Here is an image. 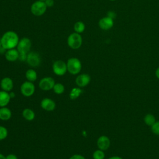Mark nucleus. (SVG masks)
<instances>
[{
    "label": "nucleus",
    "instance_id": "obj_17",
    "mask_svg": "<svg viewBox=\"0 0 159 159\" xmlns=\"http://www.w3.org/2000/svg\"><path fill=\"white\" fill-rule=\"evenodd\" d=\"M12 116L11 111L6 107H0V119L2 120H8Z\"/></svg>",
    "mask_w": 159,
    "mask_h": 159
},
{
    "label": "nucleus",
    "instance_id": "obj_30",
    "mask_svg": "<svg viewBox=\"0 0 159 159\" xmlns=\"http://www.w3.org/2000/svg\"><path fill=\"white\" fill-rule=\"evenodd\" d=\"M107 16L111 17V18L112 19H114V18H115L116 16V13H115L114 11H111L107 12Z\"/></svg>",
    "mask_w": 159,
    "mask_h": 159
},
{
    "label": "nucleus",
    "instance_id": "obj_31",
    "mask_svg": "<svg viewBox=\"0 0 159 159\" xmlns=\"http://www.w3.org/2000/svg\"><path fill=\"white\" fill-rule=\"evenodd\" d=\"M155 76L158 79H159V67H158L155 71Z\"/></svg>",
    "mask_w": 159,
    "mask_h": 159
},
{
    "label": "nucleus",
    "instance_id": "obj_25",
    "mask_svg": "<svg viewBox=\"0 0 159 159\" xmlns=\"http://www.w3.org/2000/svg\"><path fill=\"white\" fill-rule=\"evenodd\" d=\"M8 135V131L7 129L2 126V125H0V141L4 140Z\"/></svg>",
    "mask_w": 159,
    "mask_h": 159
},
{
    "label": "nucleus",
    "instance_id": "obj_13",
    "mask_svg": "<svg viewBox=\"0 0 159 159\" xmlns=\"http://www.w3.org/2000/svg\"><path fill=\"white\" fill-rule=\"evenodd\" d=\"M41 107L47 111H52L56 107L55 102L50 98H43L40 102Z\"/></svg>",
    "mask_w": 159,
    "mask_h": 159
},
{
    "label": "nucleus",
    "instance_id": "obj_29",
    "mask_svg": "<svg viewBox=\"0 0 159 159\" xmlns=\"http://www.w3.org/2000/svg\"><path fill=\"white\" fill-rule=\"evenodd\" d=\"M6 159H18L17 155L13 153H11L6 156Z\"/></svg>",
    "mask_w": 159,
    "mask_h": 159
},
{
    "label": "nucleus",
    "instance_id": "obj_37",
    "mask_svg": "<svg viewBox=\"0 0 159 159\" xmlns=\"http://www.w3.org/2000/svg\"><path fill=\"white\" fill-rule=\"evenodd\" d=\"M109 1H116V0H109Z\"/></svg>",
    "mask_w": 159,
    "mask_h": 159
},
{
    "label": "nucleus",
    "instance_id": "obj_21",
    "mask_svg": "<svg viewBox=\"0 0 159 159\" xmlns=\"http://www.w3.org/2000/svg\"><path fill=\"white\" fill-rule=\"evenodd\" d=\"M85 24L82 21H77L75 23L73 26V29L75 32L81 34L83 33L85 30Z\"/></svg>",
    "mask_w": 159,
    "mask_h": 159
},
{
    "label": "nucleus",
    "instance_id": "obj_14",
    "mask_svg": "<svg viewBox=\"0 0 159 159\" xmlns=\"http://www.w3.org/2000/svg\"><path fill=\"white\" fill-rule=\"evenodd\" d=\"M0 86L2 90L10 92L12 90L14 87L13 81L9 77H4L1 80Z\"/></svg>",
    "mask_w": 159,
    "mask_h": 159
},
{
    "label": "nucleus",
    "instance_id": "obj_34",
    "mask_svg": "<svg viewBox=\"0 0 159 159\" xmlns=\"http://www.w3.org/2000/svg\"><path fill=\"white\" fill-rule=\"evenodd\" d=\"M0 159H6V156L0 153Z\"/></svg>",
    "mask_w": 159,
    "mask_h": 159
},
{
    "label": "nucleus",
    "instance_id": "obj_26",
    "mask_svg": "<svg viewBox=\"0 0 159 159\" xmlns=\"http://www.w3.org/2000/svg\"><path fill=\"white\" fill-rule=\"evenodd\" d=\"M150 127L153 134L159 135V120H156V122Z\"/></svg>",
    "mask_w": 159,
    "mask_h": 159
},
{
    "label": "nucleus",
    "instance_id": "obj_7",
    "mask_svg": "<svg viewBox=\"0 0 159 159\" xmlns=\"http://www.w3.org/2000/svg\"><path fill=\"white\" fill-rule=\"evenodd\" d=\"M35 90V87L33 82L29 81H24L20 86V91L21 94L25 97H30L32 96Z\"/></svg>",
    "mask_w": 159,
    "mask_h": 159
},
{
    "label": "nucleus",
    "instance_id": "obj_5",
    "mask_svg": "<svg viewBox=\"0 0 159 159\" xmlns=\"http://www.w3.org/2000/svg\"><path fill=\"white\" fill-rule=\"evenodd\" d=\"M47 9L44 1H36L33 2L30 6V12L35 16H42L43 15Z\"/></svg>",
    "mask_w": 159,
    "mask_h": 159
},
{
    "label": "nucleus",
    "instance_id": "obj_32",
    "mask_svg": "<svg viewBox=\"0 0 159 159\" xmlns=\"http://www.w3.org/2000/svg\"><path fill=\"white\" fill-rule=\"evenodd\" d=\"M108 159H123V158L119 156H112V157L109 158Z\"/></svg>",
    "mask_w": 159,
    "mask_h": 159
},
{
    "label": "nucleus",
    "instance_id": "obj_23",
    "mask_svg": "<svg viewBox=\"0 0 159 159\" xmlns=\"http://www.w3.org/2000/svg\"><path fill=\"white\" fill-rule=\"evenodd\" d=\"M53 90L55 94H63L65 91V86L62 83H57L55 84L53 88Z\"/></svg>",
    "mask_w": 159,
    "mask_h": 159
},
{
    "label": "nucleus",
    "instance_id": "obj_28",
    "mask_svg": "<svg viewBox=\"0 0 159 159\" xmlns=\"http://www.w3.org/2000/svg\"><path fill=\"white\" fill-rule=\"evenodd\" d=\"M45 3L47 7H52L54 5V1L53 0H45Z\"/></svg>",
    "mask_w": 159,
    "mask_h": 159
},
{
    "label": "nucleus",
    "instance_id": "obj_33",
    "mask_svg": "<svg viewBox=\"0 0 159 159\" xmlns=\"http://www.w3.org/2000/svg\"><path fill=\"white\" fill-rule=\"evenodd\" d=\"M9 95H10L11 98H14L16 96V94H15V93H14V92H11V91H10Z\"/></svg>",
    "mask_w": 159,
    "mask_h": 159
},
{
    "label": "nucleus",
    "instance_id": "obj_12",
    "mask_svg": "<svg viewBox=\"0 0 159 159\" xmlns=\"http://www.w3.org/2000/svg\"><path fill=\"white\" fill-rule=\"evenodd\" d=\"M96 144L98 149L105 151L110 147L111 140L106 135H101L98 139Z\"/></svg>",
    "mask_w": 159,
    "mask_h": 159
},
{
    "label": "nucleus",
    "instance_id": "obj_15",
    "mask_svg": "<svg viewBox=\"0 0 159 159\" xmlns=\"http://www.w3.org/2000/svg\"><path fill=\"white\" fill-rule=\"evenodd\" d=\"M5 58L8 61L14 62L19 59V53L17 48H12L9 50H7L5 52Z\"/></svg>",
    "mask_w": 159,
    "mask_h": 159
},
{
    "label": "nucleus",
    "instance_id": "obj_1",
    "mask_svg": "<svg viewBox=\"0 0 159 159\" xmlns=\"http://www.w3.org/2000/svg\"><path fill=\"white\" fill-rule=\"evenodd\" d=\"M19 40L17 34L12 30L6 32L0 39L1 46L6 50L17 47Z\"/></svg>",
    "mask_w": 159,
    "mask_h": 159
},
{
    "label": "nucleus",
    "instance_id": "obj_19",
    "mask_svg": "<svg viewBox=\"0 0 159 159\" xmlns=\"http://www.w3.org/2000/svg\"><path fill=\"white\" fill-rule=\"evenodd\" d=\"M25 75L27 80L30 82H34L37 79V73L36 71L32 68L27 70L25 72Z\"/></svg>",
    "mask_w": 159,
    "mask_h": 159
},
{
    "label": "nucleus",
    "instance_id": "obj_10",
    "mask_svg": "<svg viewBox=\"0 0 159 159\" xmlns=\"http://www.w3.org/2000/svg\"><path fill=\"white\" fill-rule=\"evenodd\" d=\"M91 81V76L86 73H82L77 76L75 79L76 84L80 88H83L89 84Z\"/></svg>",
    "mask_w": 159,
    "mask_h": 159
},
{
    "label": "nucleus",
    "instance_id": "obj_6",
    "mask_svg": "<svg viewBox=\"0 0 159 159\" xmlns=\"http://www.w3.org/2000/svg\"><path fill=\"white\" fill-rule=\"evenodd\" d=\"M52 70L57 76L64 75L68 71L66 63L61 60L55 61L52 65Z\"/></svg>",
    "mask_w": 159,
    "mask_h": 159
},
{
    "label": "nucleus",
    "instance_id": "obj_8",
    "mask_svg": "<svg viewBox=\"0 0 159 159\" xmlns=\"http://www.w3.org/2000/svg\"><path fill=\"white\" fill-rule=\"evenodd\" d=\"M55 84V80L50 76H46L42 78L39 83V86L40 89L43 91H49L53 89V88Z\"/></svg>",
    "mask_w": 159,
    "mask_h": 159
},
{
    "label": "nucleus",
    "instance_id": "obj_11",
    "mask_svg": "<svg viewBox=\"0 0 159 159\" xmlns=\"http://www.w3.org/2000/svg\"><path fill=\"white\" fill-rule=\"evenodd\" d=\"M99 27L101 29L104 30H108L111 29L114 25V19L111 17L106 16L104 17L99 20Z\"/></svg>",
    "mask_w": 159,
    "mask_h": 159
},
{
    "label": "nucleus",
    "instance_id": "obj_22",
    "mask_svg": "<svg viewBox=\"0 0 159 159\" xmlns=\"http://www.w3.org/2000/svg\"><path fill=\"white\" fill-rule=\"evenodd\" d=\"M143 121L147 125L151 127L156 122V119L153 114H147L143 118Z\"/></svg>",
    "mask_w": 159,
    "mask_h": 159
},
{
    "label": "nucleus",
    "instance_id": "obj_27",
    "mask_svg": "<svg viewBox=\"0 0 159 159\" xmlns=\"http://www.w3.org/2000/svg\"><path fill=\"white\" fill-rule=\"evenodd\" d=\"M69 159H86L84 156L80 154H75L70 157Z\"/></svg>",
    "mask_w": 159,
    "mask_h": 159
},
{
    "label": "nucleus",
    "instance_id": "obj_4",
    "mask_svg": "<svg viewBox=\"0 0 159 159\" xmlns=\"http://www.w3.org/2000/svg\"><path fill=\"white\" fill-rule=\"evenodd\" d=\"M66 42L70 48L73 50H77L82 45L83 38L80 34L73 32L68 35Z\"/></svg>",
    "mask_w": 159,
    "mask_h": 159
},
{
    "label": "nucleus",
    "instance_id": "obj_16",
    "mask_svg": "<svg viewBox=\"0 0 159 159\" xmlns=\"http://www.w3.org/2000/svg\"><path fill=\"white\" fill-rule=\"evenodd\" d=\"M9 93L1 90L0 91V107H6L11 100Z\"/></svg>",
    "mask_w": 159,
    "mask_h": 159
},
{
    "label": "nucleus",
    "instance_id": "obj_35",
    "mask_svg": "<svg viewBox=\"0 0 159 159\" xmlns=\"http://www.w3.org/2000/svg\"><path fill=\"white\" fill-rule=\"evenodd\" d=\"M1 47H2V46H1V41H0V50H1Z\"/></svg>",
    "mask_w": 159,
    "mask_h": 159
},
{
    "label": "nucleus",
    "instance_id": "obj_36",
    "mask_svg": "<svg viewBox=\"0 0 159 159\" xmlns=\"http://www.w3.org/2000/svg\"><path fill=\"white\" fill-rule=\"evenodd\" d=\"M39 1H45V0H39Z\"/></svg>",
    "mask_w": 159,
    "mask_h": 159
},
{
    "label": "nucleus",
    "instance_id": "obj_2",
    "mask_svg": "<svg viewBox=\"0 0 159 159\" xmlns=\"http://www.w3.org/2000/svg\"><path fill=\"white\" fill-rule=\"evenodd\" d=\"M32 42L30 39L27 37H23L19 40L16 48L19 53V59L20 61H26L27 56L28 53L30 52Z\"/></svg>",
    "mask_w": 159,
    "mask_h": 159
},
{
    "label": "nucleus",
    "instance_id": "obj_20",
    "mask_svg": "<svg viewBox=\"0 0 159 159\" xmlns=\"http://www.w3.org/2000/svg\"><path fill=\"white\" fill-rule=\"evenodd\" d=\"M82 93H83V90L81 89V88L75 87V88H73L70 91L69 94V97L70 99H72V100L76 99L78 97H80V96L82 94Z\"/></svg>",
    "mask_w": 159,
    "mask_h": 159
},
{
    "label": "nucleus",
    "instance_id": "obj_18",
    "mask_svg": "<svg viewBox=\"0 0 159 159\" xmlns=\"http://www.w3.org/2000/svg\"><path fill=\"white\" fill-rule=\"evenodd\" d=\"M22 114L23 117L25 120H29V121H31V120H34L35 117V112H34V111L29 108L24 109L22 111Z\"/></svg>",
    "mask_w": 159,
    "mask_h": 159
},
{
    "label": "nucleus",
    "instance_id": "obj_3",
    "mask_svg": "<svg viewBox=\"0 0 159 159\" xmlns=\"http://www.w3.org/2000/svg\"><path fill=\"white\" fill-rule=\"evenodd\" d=\"M67 71L69 73L75 75L80 73L82 69L81 61L76 57L70 58L66 62Z\"/></svg>",
    "mask_w": 159,
    "mask_h": 159
},
{
    "label": "nucleus",
    "instance_id": "obj_24",
    "mask_svg": "<svg viewBox=\"0 0 159 159\" xmlns=\"http://www.w3.org/2000/svg\"><path fill=\"white\" fill-rule=\"evenodd\" d=\"M93 159H104L105 153L103 150L98 149L93 152Z\"/></svg>",
    "mask_w": 159,
    "mask_h": 159
},
{
    "label": "nucleus",
    "instance_id": "obj_9",
    "mask_svg": "<svg viewBox=\"0 0 159 159\" xmlns=\"http://www.w3.org/2000/svg\"><path fill=\"white\" fill-rule=\"evenodd\" d=\"M26 61L29 66L32 67H37L40 64L41 58L37 52H30L27 54Z\"/></svg>",
    "mask_w": 159,
    "mask_h": 159
}]
</instances>
